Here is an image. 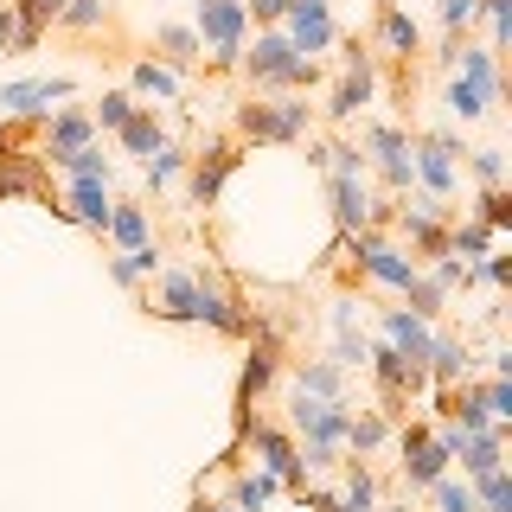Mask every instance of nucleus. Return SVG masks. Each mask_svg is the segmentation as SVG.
I'll return each mask as SVG.
<instances>
[{"label": "nucleus", "mask_w": 512, "mask_h": 512, "mask_svg": "<svg viewBox=\"0 0 512 512\" xmlns=\"http://www.w3.org/2000/svg\"><path fill=\"white\" fill-rule=\"evenodd\" d=\"M154 52H160V64H167V71H186V64L205 58V52H199V32H192V26H154Z\"/></svg>", "instance_id": "obj_25"}, {"label": "nucleus", "mask_w": 512, "mask_h": 512, "mask_svg": "<svg viewBox=\"0 0 512 512\" xmlns=\"http://www.w3.org/2000/svg\"><path fill=\"white\" fill-rule=\"evenodd\" d=\"M474 276H487L493 288H506V282H512V263H506V256H480V263H474Z\"/></svg>", "instance_id": "obj_46"}, {"label": "nucleus", "mask_w": 512, "mask_h": 512, "mask_svg": "<svg viewBox=\"0 0 512 512\" xmlns=\"http://www.w3.org/2000/svg\"><path fill=\"white\" fill-rule=\"evenodd\" d=\"M244 13H250V20H256V32H263V26H282L288 0H244Z\"/></svg>", "instance_id": "obj_44"}, {"label": "nucleus", "mask_w": 512, "mask_h": 512, "mask_svg": "<svg viewBox=\"0 0 512 512\" xmlns=\"http://www.w3.org/2000/svg\"><path fill=\"white\" fill-rule=\"evenodd\" d=\"M308 128H314V109L301 103L295 90L237 103V135H244V141H263V148H288V141H301Z\"/></svg>", "instance_id": "obj_3"}, {"label": "nucleus", "mask_w": 512, "mask_h": 512, "mask_svg": "<svg viewBox=\"0 0 512 512\" xmlns=\"http://www.w3.org/2000/svg\"><path fill=\"white\" fill-rule=\"evenodd\" d=\"M192 32H199V52L212 71H237L250 45V13L244 0H192Z\"/></svg>", "instance_id": "obj_2"}, {"label": "nucleus", "mask_w": 512, "mask_h": 512, "mask_svg": "<svg viewBox=\"0 0 512 512\" xmlns=\"http://www.w3.org/2000/svg\"><path fill=\"white\" fill-rule=\"evenodd\" d=\"M173 180H186V154L173 148V141H160V148L148 154V186L160 192V186H173Z\"/></svg>", "instance_id": "obj_35"}, {"label": "nucleus", "mask_w": 512, "mask_h": 512, "mask_svg": "<svg viewBox=\"0 0 512 512\" xmlns=\"http://www.w3.org/2000/svg\"><path fill=\"white\" fill-rule=\"evenodd\" d=\"M378 45H384L391 58L410 64L416 52H423V26H416L404 7H391V0H384V7H378Z\"/></svg>", "instance_id": "obj_21"}, {"label": "nucleus", "mask_w": 512, "mask_h": 512, "mask_svg": "<svg viewBox=\"0 0 512 512\" xmlns=\"http://www.w3.org/2000/svg\"><path fill=\"white\" fill-rule=\"evenodd\" d=\"M327 199H333V224L352 237V231H372V186L365 180H327Z\"/></svg>", "instance_id": "obj_18"}, {"label": "nucleus", "mask_w": 512, "mask_h": 512, "mask_svg": "<svg viewBox=\"0 0 512 512\" xmlns=\"http://www.w3.org/2000/svg\"><path fill=\"white\" fill-rule=\"evenodd\" d=\"M397 448H404V493H410V500H416V493H429L448 468H455L448 448L436 442V423H429V416H416V423L397 429Z\"/></svg>", "instance_id": "obj_6"}, {"label": "nucleus", "mask_w": 512, "mask_h": 512, "mask_svg": "<svg viewBox=\"0 0 512 512\" xmlns=\"http://www.w3.org/2000/svg\"><path fill=\"white\" fill-rule=\"evenodd\" d=\"M448 256H461V263H480V256H493V231L480 218H461V224H448Z\"/></svg>", "instance_id": "obj_28"}, {"label": "nucleus", "mask_w": 512, "mask_h": 512, "mask_svg": "<svg viewBox=\"0 0 512 512\" xmlns=\"http://www.w3.org/2000/svg\"><path fill=\"white\" fill-rule=\"evenodd\" d=\"M128 116H135V96H128V90H103V103H96V116H90V122L116 135V128H122Z\"/></svg>", "instance_id": "obj_39"}, {"label": "nucleus", "mask_w": 512, "mask_h": 512, "mask_svg": "<svg viewBox=\"0 0 512 512\" xmlns=\"http://www.w3.org/2000/svg\"><path fill=\"white\" fill-rule=\"evenodd\" d=\"M346 244H352V263H359V276H372L378 288H391V295H404V288L423 276V269H416V256L397 250L391 237L378 231V224H372V231H352Z\"/></svg>", "instance_id": "obj_4"}, {"label": "nucleus", "mask_w": 512, "mask_h": 512, "mask_svg": "<svg viewBox=\"0 0 512 512\" xmlns=\"http://www.w3.org/2000/svg\"><path fill=\"white\" fill-rule=\"evenodd\" d=\"M442 103H448V109H455V116H461V122H480V116H487V109H493V103H487V96H480V90L468 84V77H455V84H448V96H442Z\"/></svg>", "instance_id": "obj_36"}, {"label": "nucleus", "mask_w": 512, "mask_h": 512, "mask_svg": "<svg viewBox=\"0 0 512 512\" xmlns=\"http://www.w3.org/2000/svg\"><path fill=\"white\" fill-rule=\"evenodd\" d=\"M468 173H474L480 186H506V154L500 148H474L468 154Z\"/></svg>", "instance_id": "obj_42"}, {"label": "nucleus", "mask_w": 512, "mask_h": 512, "mask_svg": "<svg viewBox=\"0 0 512 512\" xmlns=\"http://www.w3.org/2000/svg\"><path fill=\"white\" fill-rule=\"evenodd\" d=\"M64 212H71V224H84V231H103L109 212H116L109 180H71V186H64Z\"/></svg>", "instance_id": "obj_17"}, {"label": "nucleus", "mask_w": 512, "mask_h": 512, "mask_svg": "<svg viewBox=\"0 0 512 512\" xmlns=\"http://www.w3.org/2000/svg\"><path fill=\"white\" fill-rule=\"evenodd\" d=\"M0 52H13V0H0Z\"/></svg>", "instance_id": "obj_47"}, {"label": "nucleus", "mask_w": 512, "mask_h": 512, "mask_svg": "<svg viewBox=\"0 0 512 512\" xmlns=\"http://www.w3.org/2000/svg\"><path fill=\"white\" fill-rule=\"evenodd\" d=\"M442 301H448V288H436L429 276H416L410 288H404V308L416 314V320H429V327H436V314H442Z\"/></svg>", "instance_id": "obj_34"}, {"label": "nucleus", "mask_w": 512, "mask_h": 512, "mask_svg": "<svg viewBox=\"0 0 512 512\" xmlns=\"http://www.w3.org/2000/svg\"><path fill=\"white\" fill-rule=\"evenodd\" d=\"M480 224H487V231H512V199H506V186H480Z\"/></svg>", "instance_id": "obj_40"}, {"label": "nucleus", "mask_w": 512, "mask_h": 512, "mask_svg": "<svg viewBox=\"0 0 512 512\" xmlns=\"http://www.w3.org/2000/svg\"><path fill=\"white\" fill-rule=\"evenodd\" d=\"M288 423H295L301 442H327V448H346V423H352V404L346 397H301L288 404Z\"/></svg>", "instance_id": "obj_8"}, {"label": "nucleus", "mask_w": 512, "mask_h": 512, "mask_svg": "<svg viewBox=\"0 0 512 512\" xmlns=\"http://www.w3.org/2000/svg\"><path fill=\"white\" fill-rule=\"evenodd\" d=\"M103 231H109V237H116V244H122V250H141V244H148V212H141V205H135V199H122V205H116V212H109V224H103Z\"/></svg>", "instance_id": "obj_31"}, {"label": "nucleus", "mask_w": 512, "mask_h": 512, "mask_svg": "<svg viewBox=\"0 0 512 512\" xmlns=\"http://www.w3.org/2000/svg\"><path fill=\"white\" fill-rule=\"evenodd\" d=\"M192 512H237L231 500H192Z\"/></svg>", "instance_id": "obj_48"}, {"label": "nucleus", "mask_w": 512, "mask_h": 512, "mask_svg": "<svg viewBox=\"0 0 512 512\" xmlns=\"http://www.w3.org/2000/svg\"><path fill=\"white\" fill-rule=\"evenodd\" d=\"M365 160H378V173H384V186L391 192H410V135L404 128H391V122H372L365 128Z\"/></svg>", "instance_id": "obj_13"}, {"label": "nucleus", "mask_w": 512, "mask_h": 512, "mask_svg": "<svg viewBox=\"0 0 512 512\" xmlns=\"http://www.w3.org/2000/svg\"><path fill=\"white\" fill-rule=\"evenodd\" d=\"M39 180H45L39 154H0V199L7 192H39Z\"/></svg>", "instance_id": "obj_30"}, {"label": "nucleus", "mask_w": 512, "mask_h": 512, "mask_svg": "<svg viewBox=\"0 0 512 512\" xmlns=\"http://www.w3.org/2000/svg\"><path fill=\"white\" fill-rule=\"evenodd\" d=\"M148 314H160V320H199V276L192 269H167L160 276V295L148 301Z\"/></svg>", "instance_id": "obj_16"}, {"label": "nucleus", "mask_w": 512, "mask_h": 512, "mask_svg": "<svg viewBox=\"0 0 512 512\" xmlns=\"http://www.w3.org/2000/svg\"><path fill=\"white\" fill-rule=\"evenodd\" d=\"M429 340H436V327H429V320H416L410 308H391V314H384V346H397L410 365L429 359Z\"/></svg>", "instance_id": "obj_20"}, {"label": "nucleus", "mask_w": 512, "mask_h": 512, "mask_svg": "<svg viewBox=\"0 0 512 512\" xmlns=\"http://www.w3.org/2000/svg\"><path fill=\"white\" fill-rule=\"evenodd\" d=\"M391 416H384V410H365V416H352V423H346V448H352V461H365V455H378V448L384 442H391Z\"/></svg>", "instance_id": "obj_24"}, {"label": "nucleus", "mask_w": 512, "mask_h": 512, "mask_svg": "<svg viewBox=\"0 0 512 512\" xmlns=\"http://www.w3.org/2000/svg\"><path fill=\"white\" fill-rule=\"evenodd\" d=\"M231 167H237V141L212 135L199 154H186V199H192V205H218V192H224V180H231Z\"/></svg>", "instance_id": "obj_10"}, {"label": "nucleus", "mask_w": 512, "mask_h": 512, "mask_svg": "<svg viewBox=\"0 0 512 512\" xmlns=\"http://www.w3.org/2000/svg\"><path fill=\"white\" fill-rule=\"evenodd\" d=\"M224 474H231V493H224V500H231L237 512H263V506L282 493V480H276V474H263V468H237L231 455H224Z\"/></svg>", "instance_id": "obj_19"}, {"label": "nucleus", "mask_w": 512, "mask_h": 512, "mask_svg": "<svg viewBox=\"0 0 512 512\" xmlns=\"http://www.w3.org/2000/svg\"><path fill=\"white\" fill-rule=\"evenodd\" d=\"M295 391L301 397H346V372L333 359H308V365H295Z\"/></svg>", "instance_id": "obj_27"}, {"label": "nucleus", "mask_w": 512, "mask_h": 512, "mask_svg": "<svg viewBox=\"0 0 512 512\" xmlns=\"http://www.w3.org/2000/svg\"><path fill=\"white\" fill-rule=\"evenodd\" d=\"M71 90H77L71 77H20V84H0V116L39 122V116H52V103H64Z\"/></svg>", "instance_id": "obj_12"}, {"label": "nucleus", "mask_w": 512, "mask_h": 512, "mask_svg": "<svg viewBox=\"0 0 512 512\" xmlns=\"http://www.w3.org/2000/svg\"><path fill=\"white\" fill-rule=\"evenodd\" d=\"M58 167L71 173V180H109V154L96 148V141H90V148H77V154H64Z\"/></svg>", "instance_id": "obj_38"}, {"label": "nucleus", "mask_w": 512, "mask_h": 512, "mask_svg": "<svg viewBox=\"0 0 512 512\" xmlns=\"http://www.w3.org/2000/svg\"><path fill=\"white\" fill-rule=\"evenodd\" d=\"M474 7H480V0H442V26H448V32L461 39V26L474 20Z\"/></svg>", "instance_id": "obj_45"}, {"label": "nucleus", "mask_w": 512, "mask_h": 512, "mask_svg": "<svg viewBox=\"0 0 512 512\" xmlns=\"http://www.w3.org/2000/svg\"><path fill=\"white\" fill-rule=\"evenodd\" d=\"M96 141V122H90V109H58V116H45V128H39V160H58L64 154H77V148H90Z\"/></svg>", "instance_id": "obj_14"}, {"label": "nucleus", "mask_w": 512, "mask_h": 512, "mask_svg": "<svg viewBox=\"0 0 512 512\" xmlns=\"http://www.w3.org/2000/svg\"><path fill=\"white\" fill-rule=\"evenodd\" d=\"M282 32H288V45H295L301 58H314V64H320V52H333V45H340L333 13H308V7H288L282 13Z\"/></svg>", "instance_id": "obj_15"}, {"label": "nucleus", "mask_w": 512, "mask_h": 512, "mask_svg": "<svg viewBox=\"0 0 512 512\" xmlns=\"http://www.w3.org/2000/svg\"><path fill=\"white\" fill-rule=\"evenodd\" d=\"M474 487V512H512V474L500 468V474H480V480H468Z\"/></svg>", "instance_id": "obj_33"}, {"label": "nucleus", "mask_w": 512, "mask_h": 512, "mask_svg": "<svg viewBox=\"0 0 512 512\" xmlns=\"http://www.w3.org/2000/svg\"><path fill=\"white\" fill-rule=\"evenodd\" d=\"M372 90H378V58L352 39L346 52H340V84H333V96H327V116L333 122H352L365 103H372Z\"/></svg>", "instance_id": "obj_7"}, {"label": "nucleus", "mask_w": 512, "mask_h": 512, "mask_svg": "<svg viewBox=\"0 0 512 512\" xmlns=\"http://www.w3.org/2000/svg\"><path fill=\"white\" fill-rule=\"evenodd\" d=\"M154 269H160V244H141V250H122L116 263H109V276H116L122 288H135L141 276H154Z\"/></svg>", "instance_id": "obj_32"}, {"label": "nucleus", "mask_w": 512, "mask_h": 512, "mask_svg": "<svg viewBox=\"0 0 512 512\" xmlns=\"http://www.w3.org/2000/svg\"><path fill=\"white\" fill-rule=\"evenodd\" d=\"M116 135H122V148H128V154H141V160H148V154L160 148V141H167V122L154 116V103H135V116H128V122L116 128Z\"/></svg>", "instance_id": "obj_23"}, {"label": "nucleus", "mask_w": 512, "mask_h": 512, "mask_svg": "<svg viewBox=\"0 0 512 512\" xmlns=\"http://www.w3.org/2000/svg\"><path fill=\"white\" fill-rule=\"evenodd\" d=\"M423 378L436 384H468V346L455 340V333H436V340H429V359H423Z\"/></svg>", "instance_id": "obj_22"}, {"label": "nucleus", "mask_w": 512, "mask_h": 512, "mask_svg": "<svg viewBox=\"0 0 512 512\" xmlns=\"http://www.w3.org/2000/svg\"><path fill=\"white\" fill-rule=\"evenodd\" d=\"M269 378H276V333H256V352H250V365H244V384H237V404H250Z\"/></svg>", "instance_id": "obj_29"}, {"label": "nucleus", "mask_w": 512, "mask_h": 512, "mask_svg": "<svg viewBox=\"0 0 512 512\" xmlns=\"http://www.w3.org/2000/svg\"><path fill=\"white\" fill-rule=\"evenodd\" d=\"M237 71H244L263 96H276V90H308L314 77H320V64L301 58L295 45H288L282 26H263V32H256V45H244V64H237Z\"/></svg>", "instance_id": "obj_1"}, {"label": "nucleus", "mask_w": 512, "mask_h": 512, "mask_svg": "<svg viewBox=\"0 0 512 512\" xmlns=\"http://www.w3.org/2000/svg\"><path fill=\"white\" fill-rule=\"evenodd\" d=\"M128 96H160V103H173V96H180V71H167L160 58H141L135 71H128Z\"/></svg>", "instance_id": "obj_26"}, {"label": "nucleus", "mask_w": 512, "mask_h": 512, "mask_svg": "<svg viewBox=\"0 0 512 512\" xmlns=\"http://www.w3.org/2000/svg\"><path fill=\"white\" fill-rule=\"evenodd\" d=\"M461 141L455 135H423L410 148V180H423L416 192H436V199H448L455 192V180H461Z\"/></svg>", "instance_id": "obj_9"}, {"label": "nucleus", "mask_w": 512, "mask_h": 512, "mask_svg": "<svg viewBox=\"0 0 512 512\" xmlns=\"http://www.w3.org/2000/svg\"><path fill=\"white\" fill-rule=\"evenodd\" d=\"M103 20H109L103 0H64V13H58V26H64V32H96Z\"/></svg>", "instance_id": "obj_37"}, {"label": "nucleus", "mask_w": 512, "mask_h": 512, "mask_svg": "<svg viewBox=\"0 0 512 512\" xmlns=\"http://www.w3.org/2000/svg\"><path fill=\"white\" fill-rule=\"evenodd\" d=\"M237 442H244L250 455H256V468H263V474H276L282 487H295V493L308 487V468H301V455H295V436H288V429L244 416V423H237Z\"/></svg>", "instance_id": "obj_5"}, {"label": "nucleus", "mask_w": 512, "mask_h": 512, "mask_svg": "<svg viewBox=\"0 0 512 512\" xmlns=\"http://www.w3.org/2000/svg\"><path fill=\"white\" fill-rule=\"evenodd\" d=\"M192 276H199V320H205V327H218L224 340H250L256 320L244 314V301H237L231 288L212 276V269H192Z\"/></svg>", "instance_id": "obj_11"}, {"label": "nucleus", "mask_w": 512, "mask_h": 512, "mask_svg": "<svg viewBox=\"0 0 512 512\" xmlns=\"http://www.w3.org/2000/svg\"><path fill=\"white\" fill-rule=\"evenodd\" d=\"M474 13H487V26H493V52L512 39V0H480Z\"/></svg>", "instance_id": "obj_43"}, {"label": "nucleus", "mask_w": 512, "mask_h": 512, "mask_svg": "<svg viewBox=\"0 0 512 512\" xmlns=\"http://www.w3.org/2000/svg\"><path fill=\"white\" fill-rule=\"evenodd\" d=\"M333 333H340V340H333V365H340V372H346V365H365V352H372V346H365L359 320H352V327H333Z\"/></svg>", "instance_id": "obj_41"}]
</instances>
